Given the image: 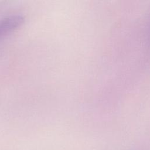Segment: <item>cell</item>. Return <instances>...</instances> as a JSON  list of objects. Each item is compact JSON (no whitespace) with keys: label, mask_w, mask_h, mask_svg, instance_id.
<instances>
[{"label":"cell","mask_w":150,"mask_h":150,"mask_svg":"<svg viewBox=\"0 0 150 150\" xmlns=\"http://www.w3.org/2000/svg\"><path fill=\"white\" fill-rule=\"evenodd\" d=\"M149 33H150V32H149ZM149 38H150V35H149ZM150 42V41H149Z\"/></svg>","instance_id":"7a4b0ae2"},{"label":"cell","mask_w":150,"mask_h":150,"mask_svg":"<svg viewBox=\"0 0 150 150\" xmlns=\"http://www.w3.org/2000/svg\"><path fill=\"white\" fill-rule=\"evenodd\" d=\"M24 17L21 15H9L0 19V40L18 29L23 23Z\"/></svg>","instance_id":"6da1fadb"}]
</instances>
